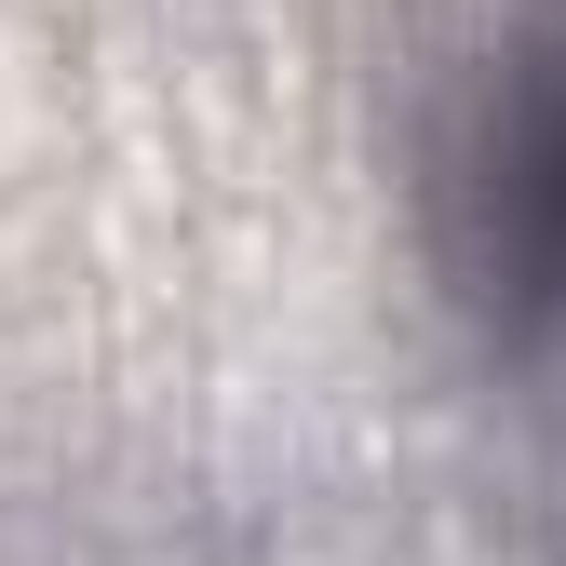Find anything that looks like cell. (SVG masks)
I'll return each mask as SVG.
<instances>
[{
	"label": "cell",
	"instance_id": "6da1fadb",
	"mask_svg": "<svg viewBox=\"0 0 566 566\" xmlns=\"http://www.w3.org/2000/svg\"><path fill=\"white\" fill-rule=\"evenodd\" d=\"M446 256L513 337L566 350V0H526L446 122Z\"/></svg>",
	"mask_w": 566,
	"mask_h": 566
}]
</instances>
